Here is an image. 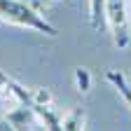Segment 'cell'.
I'll return each instance as SVG.
<instances>
[{
  "label": "cell",
  "instance_id": "3",
  "mask_svg": "<svg viewBox=\"0 0 131 131\" xmlns=\"http://www.w3.org/2000/svg\"><path fill=\"white\" fill-rule=\"evenodd\" d=\"M105 80L112 82V87L117 89V94L124 98V101L129 103V108H131V82L126 80V75H122L119 70H108L105 73Z\"/></svg>",
  "mask_w": 131,
  "mask_h": 131
},
{
  "label": "cell",
  "instance_id": "1",
  "mask_svg": "<svg viewBox=\"0 0 131 131\" xmlns=\"http://www.w3.org/2000/svg\"><path fill=\"white\" fill-rule=\"evenodd\" d=\"M42 12L45 9L35 5L33 0H0V21L19 26V28H30V30L42 33V35L54 38L56 28L47 21Z\"/></svg>",
  "mask_w": 131,
  "mask_h": 131
},
{
  "label": "cell",
  "instance_id": "2",
  "mask_svg": "<svg viewBox=\"0 0 131 131\" xmlns=\"http://www.w3.org/2000/svg\"><path fill=\"white\" fill-rule=\"evenodd\" d=\"M103 16L110 28L112 42L117 49H126L131 45V21H129V0H105Z\"/></svg>",
  "mask_w": 131,
  "mask_h": 131
},
{
  "label": "cell",
  "instance_id": "6",
  "mask_svg": "<svg viewBox=\"0 0 131 131\" xmlns=\"http://www.w3.org/2000/svg\"><path fill=\"white\" fill-rule=\"evenodd\" d=\"M33 3H35V5H40L42 9H47V7L52 5V3H56V0H33Z\"/></svg>",
  "mask_w": 131,
  "mask_h": 131
},
{
  "label": "cell",
  "instance_id": "5",
  "mask_svg": "<svg viewBox=\"0 0 131 131\" xmlns=\"http://www.w3.org/2000/svg\"><path fill=\"white\" fill-rule=\"evenodd\" d=\"M87 117L82 110H66V117H63V129H84Z\"/></svg>",
  "mask_w": 131,
  "mask_h": 131
},
{
  "label": "cell",
  "instance_id": "4",
  "mask_svg": "<svg viewBox=\"0 0 131 131\" xmlns=\"http://www.w3.org/2000/svg\"><path fill=\"white\" fill-rule=\"evenodd\" d=\"M103 5H105V0H89V21H91V28L98 30L101 28V24L105 21V16H103Z\"/></svg>",
  "mask_w": 131,
  "mask_h": 131
}]
</instances>
